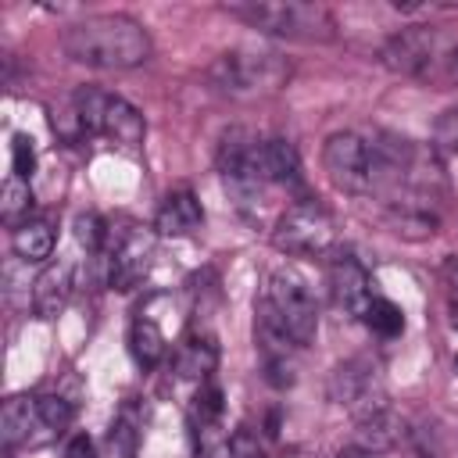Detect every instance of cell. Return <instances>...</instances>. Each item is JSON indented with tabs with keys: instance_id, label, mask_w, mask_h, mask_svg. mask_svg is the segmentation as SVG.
<instances>
[{
	"instance_id": "cell-1",
	"label": "cell",
	"mask_w": 458,
	"mask_h": 458,
	"mask_svg": "<svg viewBox=\"0 0 458 458\" xmlns=\"http://www.w3.org/2000/svg\"><path fill=\"white\" fill-rule=\"evenodd\" d=\"M61 47L75 64L100 72L136 68L154 54L150 32L129 14H89L64 29Z\"/></svg>"
},
{
	"instance_id": "cell-2",
	"label": "cell",
	"mask_w": 458,
	"mask_h": 458,
	"mask_svg": "<svg viewBox=\"0 0 458 458\" xmlns=\"http://www.w3.org/2000/svg\"><path fill=\"white\" fill-rule=\"evenodd\" d=\"M208 82L222 97L261 100L290 82V61L272 47H229L208 64Z\"/></svg>"
},
{
	"instance_id": "cell-3",
	"label": "cell",
	"mask_w": 458,
	"mask_h": 458,
	"mask_svg": "<svg viewBox=\"0 0 458 458\" xmlns=\"http://www.w3.org/2000/svg\"><path fill=\"white\" fill-rule=\"evenodd\" d=\"M379 61L390 72L408 75V79H422L429 86L458 82V43H451L437 29H401V32H394L383 43Z\"/></svg>"
},
{
	"instance_id": "cell-4",
	"label": "cell",
	"mask_w": 458,
	"mask_h": 458,
	"mask_svg": "<svg viewBox=\"0 0 458 458\" xmlns=\"http://www.w3.org/2000/svg\"><path fill=\"white\" fill-rule=\"evenodd\" d=\"M229 14H236L250 29H258L265 36H279V39L329 43L336 36L333 11L315 0H243V4H229Z\"/></svg>"
},
{
	"instance_id": "cell-5",
	"label": "cell",
	"mask_w": 458,
	"mask_h": 458,
	"mask_svg": "<svg viewBox=\"0 0 458 458\" xmlns=\"http://www.w3.org/2000/svg\"><path fill=\"white\" fill-rule=\"evenodd\" d=\"M72 111L79 118V129L89 136H104L118 147H140L143 143V132H147L143 114L129 100H122L107 89L79 86L72 97Z\"/></svg>"
},
{
	"instance_id": "cell-6",
	"label": "cell",
	"mask_w": 458,
	"mask_h": 458,
	"mask_svg": "<svg viewBox=\"0 0 458 458\" xmlns=\"http://www.w3.org/2000/svg\"><path fill=\"white\" fill-rule=\"evenodd\" d=\"M333 243H336V225L329 211L311 197L293 200L272 229V247L290 258H322L333 250Z\"/></svg>"
},
{
	"instance_id": "cell-7",
	"label": "cell",
	"mask_w": 458,
	"mask_h": 458,
	"mask_svg": "<svg viewBox=\"0 0 458 458\" xmlns=\"http://www.w3.org/2000/svg\"><path fill=\"white\" fill-rule=\"evenodd\" d=\"M261 301L276 311V318L286 326V333L301 347L315 344V336H318V304H315V293H311V286H308V279L301 272L276 268L268 276V283H265Z\"/></svg>"
},
{
	"instance_id": "cell-8",
	"label": "cell",
	"mask_w": 458,
	"mask_h": 458,
	"mask_svg": "<svg viewBox=\"0 0 458 458\" xmlns=\"http://www.w3.org/2000/svg\"><path fill=\"white\" fill-rule=\"evenodd\" d=\"M218 175L225 182V190L233 197H240V204L254 200L261 193L265 175H261V140L250 129H225L218 140Z\"/></svg>"
},
{
	"instance_id": "cell-9",
	"label": "cell",
	"mask_w": 458,
	"mask_h": 458,
	"mask_svg": "<svg viewBox=\"0 0 458 458\" xmlns=\"http://www.w3.org/2000/svg\"><path fill=\"white\" fill-rule=\"evenodd\" d=\"M322 172L340 193L361 197L376 190V168H372V147L358 132H333L322 143Z\"/></svg>"
},
{
	"instance_id": "cell-10",
	"label": "cell",
	"mask_w": 458,
	"mask_h": 458,
	"mask_svg": "<svg viewBox=\"0 0 458 458\" xmlns=\"http://www.w3.org/2000/svg\"><path fill=\"white\" fill-rule=\"evenodd\" d=\"M254 340L261 351V365H265V379L272 386H290L293 372H297V351L301 344L286 333V326L276 318V311L258 301L254 304Z\"/></svg>"
},
{
	"instance_id": "cell-11",
	"label": "cell",
	"mask_w": 458,
	"mask_h": 458,
	"mask_svg": "<svg viewBox=\"0 0 458 458\" xmlns=\"http://www.w3.org/2000/svg\"><path fill=\"white\" fill-rule=\"evenodd\" d=\"M329 401H336V404L351 408L354 415H361L365 408H372V404H379L386 397L376 386V369L365 358H351V361H344V365H336L329 372Z\"/></svg>"
},
{
	"instance_id": "cell-12",
	"label": "cell",
	"mask_w": 458,
	"mask_h": 458,
	"mask_svg": "<svg viewBox=\"0 0 458 458\" xmlns=\"http://www.w3.org/2000/svg\"><path fill=\"white\" fill-rule=\"evenodd\" d=\"M150 258H154V236L140 229L125 233L111 254V268H107L111 290H136L150 272Z\"/></svg>"
},
{
	"instance_id": "cell-13",
	"label": "cell",
	"mask_w": 458,
	"mask_h": 458,
	"mask_svg": "<svg viewBox=\"0 0 458 458\" xmlns=\"http://www.w3.org/2000/svg\"><path fill=\"white\" fill-rule=\"evenodd\" d=\"M372 279L361 268V261H354L351 254H336L329 265V290H333V304L340 311H347L351 318H365V308L372 304Z\"/></svg>"
},
{
	"instance_id": "cell-14",
	"label": "cell",
	"mask_w": 458,
	"mask_h": 458,
	"mask_svg": "<svg viewBox=\"0 0 458 458\" xmlns=\"http://www.w3.org/2000/svg\"><path fill=\"white\" fill-rule=\"evenodd\" d=\"M0 437L7 447H18V444H43L50 440L54 433L47 429L43 415H39V397L32 394H14L4 401L0 408Z\"/></svg>"
},
{
	"instance_id": "cell-15",
	"label": "cell",
	"mask_w": 458,
	"mask_h": 458,
	"mask_svg": "<svg viewBox=\"0 0 458 458\" xmlns=\"http://www.w3.org/2000/svg\"><path fill=\"white\" fill-rule=\"evenodd\" d=\"M72 290H75V265L64 261V258L50 261L36 276V283H32V308H36V315L39 318H57L64 311Z\"/></svg>"
},
{
	"instance_id": "cell-16",
	"label": "cell",
	"mask_w": 458,
	"mask_h": 458,
	"mask_svg": "<svg viewBox=\"0 0 458 458\" xmlns=\"http://www.w3.org/2000/svg\"><path fill=\"white\" fill-rule=\"evenodd\" d=\"M354 422H358V447L376 451V454L397 447V444L404 440V433H408L404 422H401V415H397L386 401L365 408L361 415H354Z\"/></svg>"
},
{
	"instance_id": "cell-17",
	"label": "cell",
	"mask_w": 458,
	"mask_h": 458,
	"mask_svg": "<svg viewBox=\"0 0 458 458\" xmlns=\"http://www.w3.org/2000/svg\"><path fill=\"white\" fill-rule=\"evenodd\" d=\"M204 225V208L193 197V190H172L157 215H154V233L157 236H190Z\"/></svg>"
},
{
	"instance_id": "cell-18",
	"label": "cell",
	"mask_w": 458,
	"mask_h": 458,
	"mask_svg": "<svg viewBox=\"0 0 458 458\" xmlns=\"http://www.w3.org/2000/svg\"><path fill=\"white\" fill-rule=\"evenodd\" d=\"M383 225H386L394 236L419 243V240L437 236L440 218H437L426 204H419V200H390V204L383 208Z\"/></svg>"
},
{
	"instance_id": "cell-19",
	"label": "cell",
	"mask_w": 458,
	"mask_h": 458,
	"mask_svg": "<svg viewBox=\"0 0 458 458\" xmlns=\"http://www.w3.org/2000/svg\"><path fill=\"white\" fill-rule=\"evenodd\" d=\"M215 365H218V340H215V333L193 326L182 336L179 351H175V372L186 376V379H200L204 383V379H211Z\"/></svg>"
},
{
	"instance_id": "cell-20",
	"label": "cell",
	"mask_w": 458,
	"mask_h": 458,
	"mask_svg": "<svg viewBox=\"0 0 458 458\" xmlns=\"http://www.w3.org/2000/svg\"><path fill=\"white\" fill-rule=\"evenodd\" d=\"M261 175H265V182H276V186L304 193L301 157H297V147L290 140H279V136L261 140Z\"/></svg>"
},
{
	"instance_id": "cell-21",
	"label": "cell",
	"mask_w": 458,
	"mask_h": 458,
	"mask_svg": "<svg viewBox=\"0 0 458 458\" xmlns=\"http://www.w3.org/2000/svg\"><path fill=\"white\" fill-rule=\"evenodd\" d=\"M11 247L21 261H47L54 254V225L47 218H25L11 233Z\"/></svg>"
},
{
	"instance_id": "cell-22",
	"label": "cell",
	"mask_w": 458,
	"mask_h": 458,
	"mask_svg": "<svg viewBox=\"0 0 458 458\" xmlns=\"http://www.w3.org/2000/svg\"><path fill=\"white\" fill-rule=\"evenodd\" d=\"M129 351L136 358V365L154 369L165 358V333L150 315H136L132 329H129Z\"/></svg>"
},
{
	"instance_id": "cell-23",
	"label": "cell",
	"mask_w": 458,
	"mask_h": 458,
	"mask_svg": "<svg viewBox=\"0 0 458 458\" xmlns=\"http://www.w3.org/2000/svg\"><path fill=\"white\" fill-rule=\"evenodd\" d=\"M29 211H32V190H29V179H21V175H7L4 179V186H0V215H4V222L14 229V225H21L25 218H29Z\"/></svg>"
},
{
	"instance_id": "cell-24",
	"label": "cell",
	"mask_w": 458,
	"mask_h": 458,
	"mask_svg": "<svg viewBox=\"0 0 458 458\" xmlns=\"http://www.w3.org/2000/svg\"><path fill=\"white\" fill-rule=\"evenodd\" d=\"M222 411H225V397H222V386L204 379L193 394V404H190V429H208V426H218L222 422Z\"/></svg>"
},
{
	"instance_id": "cell-25",
	"label": "cell",
	"mask_w": 458,
	"mask_h": 458,
	"mask_svg": "<svg viewBox=\"0 0 458 458\" xmlns=\"http://www.w3.org/2000/svg\"><path fill=\"white\" fill-rule=\"evenodd\" d=\"M365 326L376 333V336H401L404 333V311L386 301V297H372V304L365 308Z\"/></svg>"
},
{
	"instance_id": "cell-26",
	"label": "cell",
	"mask_w": 458,
	"mask_h": 458,
	"mask_svg": "<svg viewBox=\"0 0 458 458\" xmlns=\"http://www.w3.org/2000/svg\"><path fill=\"white\" fill-rule=\"evenodd\" d=\"M39 415H43L47 429L57 437L61 429H68V426H72V419H75V404H72V401H64L61 394H39Z\"/></svg>"
},
{
	"instance_id": "cell-27",
	"label": "cell",
	"mask_w": 458,
	"mask_h": 458,
	"mask_svg": "<svg viewBox=\"0 0 458 458\" xmlns=\"http://www.w3.org/2000/svg\"><path fill=\"white\" fill-rule=\"evenodd\" d=\"M136 440H140V429H136V422H132V415H129V408H125V411L114 419L107 444H111L114 458H132V454H136Z\"/></svg>"
},
{
	"instance_id": "cell-28",
	"label": "cell",
	"mask_w": 458,
	"mask_h": 458,
	"mask_svg": "<svg viewBox=\"0 0 458 458\" xmlns=\"http://www.w3.org/2000/svg\"><path fill=\"white\" fill-rule=\"evenodd\" d=\"M229 458H272V454H268V447L261 444V437L254 429L240 426L229 437Z\"/></svg>"
},
{
	"instance_id": "cell-29",
	"label": "cell",
	"mask_w": 458,
	"mask_h": 458,
	"mask_svg": "<svg viewBox=\"0 0 458 458\" xmlns=\"http://www.w3.org/2000/svg\"><path fill=\"white\" fill-rule=\"evenodd\" d=\"M75 240H79L89 254H97V250L104 247V240H107V229H104V222H100L93 211H86V215L75 218Z\"/></svg>"
},
{
	"instance_id": "cell-30",
	"label": "cell",
	"mask_w": 458,
	"mask_h": 458,
	"mask_svg": "<svg viewBox=\"0 0 458 458\" xmlns=\"http://www.w3.org/2000/svg\"><path fill=\"white\" fill-rule=\"evenodd\" d=\"M433 147L444 150V154H458V107L444 111L433 122Z\"/></svg>"
},
{
	"instance_id": "cell-31",
	"label": "cell",
	"mask_w": 458,
	"mask_h": 458,
	"mask_svg": "<svg viewBox=\"0 0 458 458\" xmlns=\"http://www.w3.org/2000/svg\"><path fill=\"white\" fill-rule=\"evenodd\" d=\"M11 165H14V175L32 179V172H36V147H32V140L25 132H14V140H11Z\"/></svg>"
},
{
	"instance_id": "cell-32",
	"label": "cell",
	"mask_w": 458,
	"mask_h": 458,
	"mask_svg": "<svg viewBox=\"0 0 458 458\" xmlns=\"http://www.w3.org/2000/svg\"><path fill=\"white\" fill-rule=\"evenodd\" d=\"M64 458H97V447H93V440L86 433H75L68 440V447H64Z\"/></svg>"
},
{
	"instance_id": "cell-33",
	"label": "cell",
	"mask_w": 458,
	"mask_h": 458,
	"mask_svg": "<svg viewBox=\"0 0 458 458\" xmlns=\"http://www.w3.org/2000/svg\"><path fill=\"white\" fill-rule=\"evenodd\" d=\"M440 272H444V279H447V286H451V290L458 293V258H447Z\"/></svg>"
},
{
	"instance_id": "cell-34",
	"label": "cell",
	"mask_w": 458,
	"mask_h": 458,
	"mask_svg": "<svg viewBox=\"0 0 458 458\" xmlns=\"http://www.w3.org/2000/svg\"><path fill=\"white\" fill-rule=\"evenodd\" d=\"M336 458H379V454H376V451H365V447H358V444H354V447H344Z\"/></svg>"
},
{
	"instance_id": "cell-35",
	"label": "cell",
	"mask_w": 458,
	"mask_h": 458,
	"mask_svg": "<svg viewBox=\"0 0 458 458\" xmlns=\"http://www.w3.org/2000/svg\"><path fill=\"white\" fill-rule=\"evenodd\" d=\"M447 322H451V329H458V304H451V318Z\"/></svg>"
},
{
	"instance_id": "cell-36",
	"label": "cell",
	"mask_w": 458,
	"mask_h": 458,
	"mask_svg": "<svg viewBox=\"0 0 458 458\" xmlns=\"http://www.w3.org/2000/svg\"><path fill=\"white\" fill-rule=\"evenodd\" d=\"M454 369H458V358H454Z\"/></svg>"
}]
</instances>
